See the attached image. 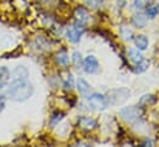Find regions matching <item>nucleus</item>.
I'll return each mask as SVG.
<instances>
[{"instance_id":"1","label":"nucleus","mask_w":159,"mask_h":147,"mask_svg":"<svg viewBox=\"0 0 159 147\" xmlns=\"http://www.w3.org/2000/svg\"><path fill=\"white\" fill-rule=\"evenodd\" d=\"M34 94V87L27 78H15L7 84L6 97L14 102H25Z\"/></svg>"},{"instance_id":"2","label":"nucleus","mask_w":159,"mask_h":147,"mask_svg":"<svg viewBox=\"0 0 159 147\" xmlns=\"http://www.w3.org/2000/svg\"><path fill=\"white\" fill-rule=\"evenodd\" d=\"M129 95L131 92L127 88H119V89L109 90L105 97L109 105H121L129 98Z\"/></svg>"},{"instance_id":"3","label":"nucleus","mask_w":159,"mask_h":147,"mask_svg":"<svg viewBox=\"0 0 159 147\" xmlns=\"http://www.w3.org/2000/svg\"><path fill=\"white\" fill-rule=\"evenodd\" d=\"M120 116L126 121V122H129V124H133V122H137L141 116H142V111L138 107H125V108H121L120 109Z\"/></svg>"},{"instance_id":"4","label":"nucleus","mask_w":159,"mask_h":147,"mask_svg":"<svg viewBox=\"0 0 159 147\" xmlns=\"http://www.w3.org/2000/svg\"><path fill=\"white\" fill-rule=\"evenodd\" d=\"M88 104L94 110H104L109 107L106 97L104 94H98V93H91L88 97Z\"/></svg>"},{"instance_id":"5","label":"nucleus","mask_w":159,"mask_h":147,"mask_svg":"<svg viewBox=\"0 0 159 147\" xmlns=\"http://www.w3.org/2000/svg\"><path fill=\"white\" fill-rule=\"evenodd\" d=\"M83 34H84V27L79 24H75V25L67 27V31H66V36L68 38V41L72 43H78L83 36Z\"/></svg>"},{"instance_id":"6","label":"nucleus","mask_w":159,"mask_h":147,"mask_svg":"<svg viewBox=\"0 0 159 147\" xmlns=\"http://www.w3.org/2000/svg\"><path fill=\"white\" fill-rule=\"evenodd\" d=\"M83 67H84V71H85L86 73L93 74L98 71V68H99V62H98V59H96L95 56L90 55V56H88V57L83 61Z\"/></svg>"},{"instance_id":"7","label":"nucleus","mask_w":159,"mask_h":147,"mask_svg":"<svg viewBox=\"0 0 159 147\" xmlns=\"http://www.w3.org/2000/svg\"><path fill=\"white\" fill-rule=\"evenodd\" d=\"M78 125L81 130L84 131H91L94 129H96L98 126V122L93 117H89V116H81L78 119Z\"/></svg>"},{"instance_id":"8","label":"nucleus","mask_w":159,"mask_h":147,"mask_svg":"<svg viewBox=\"0 0 159 147\" xmlns=\"http://www.w3.org/2000/svg\"><path fill=\"white\" fill-rule=\"evenodd\" d=\"M77 89L79 90L80 95L84 97V98H88L93 93V89H91L90 84L84 78H78L77 79Z\"/></svg>"},{"instance_id":"9","label":"nucleus","mask_w":159,"mask_h":147,"mask_svg":"<svg viewBox=\"0 0 159 147\" xmlns=\"http://www.w3.org/2000/svg\"><path fill=\"white\" fill-rule=\"evenodd\" d=\"M74 17L77 20V24H79L81 26H84L88 20H89V14H88V10L83 6H78L75 10H74Z\"/></svg>"},{"instance_id":"10","label":"nucleus","mask_w":159,"mask_h":147,"mask_svg":"<svg viewBox=\"0 0 159 147\" xmlns=\"http://www.w3.org/2000/svg\"><path fill=\"white\" fill-rule=\"evenodd\" d=\"M157 102H158V99H157L156 95H153V94H144V95H142L139 98L138 104H139V107H152Z\"/></svg>"},{"instance_id":"11","label":"nucleus","mask_w":159,"mask_h":147,"mask_svg":"<svg viewBox=\"0 0 159 147\" xmlns=\"http://www.w3.org/2000/svg\"><path fill=\"white\" fill-rule=\"evenodd\" d=\"M133 42H134L136 47H137L139 51H144V50H147V48H148V43H149L148 37L144 36V35H137V36H134Z\"/></svg>"},{"instance_id":"12","label":"nucleus","mask_w":159,"mask_h":147,"mask_svg":"<svg viewBox=\"0 0 159 147\" xmlns=\"http://www.w3.org/2000/svg\"><path fill=\"white\" fill-rule=\"evenodd\" d=\"M10 80V71L7 67H0V90L7 87Z\"/></svg>"},{"instance_id":"13","label":"nucleus","mask_w":159,"mask_h":147,"mask_svg":"<svg viewBox=\"0 0 159 147\" xmlns=\"http://www.w3.org/2000/svg\"><path fill=\"white\" fill-rule=\"evenodd\" d=\"M127 56H128V59L131 62H133L134 64L143 59V55L141 53V51L138 48H129L127 51Z\"/></svg>"},{"instance_id":"14","label":"nucleus","mask_w":159,"mask_h":147,"mask_svg":"<svg viewBox=\"0 0 159 147\" xmlns=\"http://www.w3.org/2000/svg\"><path fill=\"white\" fill-rule=\"evenodd\" d=\"M147 24V16L146 14H137L132 17V25L134 27H138V29H142Z\"/></svg>"},{"instance_id":"15","label":"nucleus","mask_w":159,"mask_h":147,"mask_svg":"<svg viewBox=\"0 0 159 147\" xmlns=\"http://www.w3.org/2000/svg\"><path fill=\"white\" fill-rule=\"evenodd\" d=\"M153 1L154 0H133L132 6L136 10H143V9H147L148 6H151L153 4Z\"/></svg>"},{"instance_id":"16","label":"nucleus","mask_w":159,"mask_h":147,"mask_svg":"<svg viewBox=\"0 0 159 147\" xmlns=\"http://www.w3.org/2000/svg\"><path fill=\"white\" fill-rule=\"evenodd\" d=\"M56 61H57V63H58L59 66L67 67V66H68V62H69V57H68V55H67L66 51H61V52L57 53Z\"/></svg>"},{"instance_id":"17","label":"nucleus","mask_w":159,"mask_h":147,"mask_svg":"<svg viewBox=\"0 0 159 147\" xmlns=\"http://www.w3.org/2000/svg\"><path fill=\"white\" fill-rule=\"evenodd\" d=\"M148 67H149V61H147V59H144V58H143L141 62L136 63L134 72H136V73H142V72H146V71L148 69Z\"/></svg>"},{"instance_id":"18","label":"nucleus","mask_w":159,"mask_h":147,"mask_svg":"<svg viewBox=\"0 0 159 147\" xmlns=\"http://www.w3.org/2000/svg\"><path fill=\"white\" fill-rule=\"evenodd\" d=\"M14 75H15V78H27L29 72L24 66H17L14 71Z\"/></svg>"},{"instance_id":"19","label":"nucleus","mask_w":159,"mask_h":147,"mask_svg":"<svg viewBox=\"0 0 159 147\" xmlns=\"http://www.w3.org/2000/svg\"><path fill=\"white\" fill-rule=\"evenodd\" d=\"M72 61H73V64H74V67L78 69L80 68L81 66H83V58H81V55H80L79 52H73V55H72Z\"/></svg>"},{"instance_id":"20","label":"nucleus","mask_w":159,"mask_h":147,"mask_svg":"<svg viewBox=\"0 0 159 147\" xmlns=\"http://www.w3.org/2000/svg\"><path fill=\"white\" fill-rule=\"evenodd\" d=\"M159 14V6H148L146 9V16L149 19H154L157 15Z\"/></svg>"},{"instance_id":"21","label":"nucleus","mask_w":159,"mask_h":147,"mask_svg":"<svg viewBox=\"0 0 159 147\" xmlns=\"http://www.w3.org/2000/svg\"><path fill=\"white\" fill-rule=\"evenodd\" d=\"M120 34H121V37H122L123 40H126V41H131V40H132V31H131L128 27H126V26L121 27Z\"/></svg>"},{"instance_id":"22","label":"nucleus","mask_w":159,"mask_h":147,"mask_svg":"<svg viewBox=\"0 0 159 147\" xmlns=\"http://www.w3.org/2000/svg\"><path fill=\"white\" fill-rule=\"evenodd\" d=\"M84 2H85L86 6L90 7V9H98V7L101 5L102 0H84Z\"/></svg>"},{"instance_id":"23","label":"nucleus","mask_w":159,"mask_h":147,"mask_svg":"<svg viewBox=\"0 0 159 147\" xmlns=\"http://www.w3.org/2000/svg\"><path fill=\"white\" fill-rule=\"evenodd\" d=\"M63 112L61 114V112H57V114H53L52 115V120H51V124H52V127L54 126V125H57L62 119H63Z\"/></svg>"},{"instance_id":"24","label":"nucleus","mask_w":159,"mask_h":147,"mask_svg":"<svg viewBox=\"0 0 159 147\" xmlns=\"http://www.w3.org/2000/svg\"><path fill=\"white\" fill-rule=\"evenodd\" d=\"M74 85H73V77H72V74H69L68 75V78L66 79V82H64V88L66 89H72Z\"/></svg>"},{"instance_id":"25","label":"nucleus","mask_w":159,"mask_h":147,"mask_svg":"<svg viewBox=\"0 0 159 147\" xmlns=\"http://www.w3.org/2000/svg\"><path fill=\"white\" fill-rule=\"evenodd\" d=\"M5 98H4V95H0V112L4 110V108H5Z\"/></svg>"}]
</instances>
